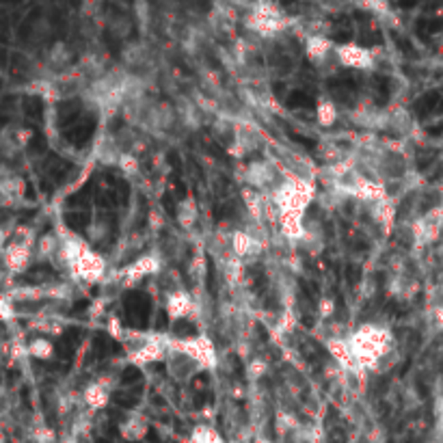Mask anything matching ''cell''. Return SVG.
Listing matches in <instances>:
<instances>
[{"label": "cell", "instance_id": "44dd1931", "mask_svg": "<svg viewBox=\"0 0 443 443\" xmlns=\"http://www.w3.org/2000/svg\"><path fill=\"white\" fill-rule=\"evenodd\" d=\"M175 219H177V223H180L184 229H190L195 223H197V219H199V208H197V204H195V199H182L180 201V206H177V212H175Z\"/></svg>", "mask_w": 443, "mask_h": 443}, {"label": "cell", "instance_id": "d6986e66", "mask_svg": "<svg viewBox=\"0 0 443 443\" xmlns=\"http://www.w3.org/2000/svg\"><path fill=\"white\" fill-rule=\"evenodd\" d=\"M338 117H340V111H338V106H335L333 100L320 98L316 102V121L320 123L323 128L335 126V123H338Z\"/></svg>", "mask_w": 443, "mask_h": 443}, {"label": "cell", "instance_id": "603a6c76", "mask_svg": "<svg viewBox=\"0 0 443 443\" xmlns=\"http://www.w3.org/2000/svg\"><path fill=\"white\" fill-rule=\"evenodd\" d=\"M24 195V182L20 177H9V180L0 182V197L5 201H20Z\"/></svg>", "mask_w": 443, "mask_h": 443}, {"label": "cell", "instance_id": "f546056e", "mask_svg": "<svg viewBox=\"0 0 443 443\" xmlns=\"http://www.w3.org/2000/svg\"><path fill=\"white\" fill-rule=\"evenodd\" d=\"M318 314H320L323 318H329L335 314V300L331 296H323L320 303H318Z\"/></svg>", "mask_w": 443, "mask_h": 443}, {"label": "cell", "instance_id": "484cf974", "mask_svg": "<svg viewBox=\"0 0 443 443\" xmlns=\"http://www.w3.org/2000/svg\"><path fill=\"white\" fill-rule=\"evenodd\" d=\"M57 251H59V236L46 234L37 240V253L42 257H52V255H57Z\"/></svg>", "mask_w": 443, "mask_h": 443}, {"label": "cell", "instance_id": "83f0119b", "mask_svg": "<svg viewBox=\"0 0 443 443\" xmlns=\"http://www.w3.org/2000/svg\"><path fill=\"white\" fill-rule=\"evenodd\" d=\"M246 374H249V379L260 381L269 374V363H266L264 359H253L249 365H246Z\"/></svg>", "mask_w": 443, "mask_h": 443}, {"label": "cell", "instance_id": "ba28073f", "mask_svg": "<svg viewBox=\"0 0 443 443\" xmlns=\"http://www.w3.org/2000/svg\"><path fill=\"white\" fill-rule=\"evenodd\" d=\"M163 264H161V257L158 255H141L136 257L132 264H128L126 269L121 271L119 279L123 286H136L138 281H143L145 277H152L156 273H161Z\"/></svg>", "mask_w": 443, "mask_h": 443}, {"label": "cell", "instance_id": "4fadbf2b", "mask_svg": "<svg viewBox=\"0 0 443 443\" xmlns=\"http://www.w3.org/2000/svg\"><path fill=\"white\" fill-rule=\"evenodd\" d=\"M303 217L305 215H296V212H283V215H277V225H279L281 236L286 240H303L307 234Z\"/></svg>", "mask_w": 443, "mask_h": 443}, {"label": "cell", "instance_id": "4316f807", "mask_svg": "<svg viewBox=\"0 0 443 443\" xmlns=\"http://www.w3.org/2000/svg\"><path fill=\"white\" fill-rule=\"evenodd\" d=\"M117 167L119 171H123L126 175H134L138 171V161H136V156L134 154H119L117 156Z\"/></svg>", "mask_w": 443, "mask_h": 443}, {"label": "cell", "instance_id": "9c48e42d", "mask_svg": "<svg viewBox=\"0 0 443 443\" xmlns=\"http://www.w3.org/2000/svg\"><path fill=\"white\" fill-rule=\"evenodd\" d=\"M3 264H5V269L13 275L24 273L30 264V244L17 242V240L9 242L3 251Z\"/></svg>", "mask_w": 443, "mask_h": 443}, {"label": "cell", "instance_id": "30bf717a", "mask_svg": "<svg viewBox=\"0 0 443 443\" xmlns=\"http://www.w3.org/2000/svg\"><path fill=\"white\" fill-rule=\"evenodd\" d=\"M229 249H232V255L238 260L253 257L262 251V240L249 232H244V229H236L229 236Z\"/></svg>", "mask_w": 443, "mask_h": 443}, {"label": "cell", "instance_id": "f1b7e54d", "mask_svg": "<svg viewBox=\"0 0 443 443\" xmlns=\"http://www.w3.org/2000/svg\"><path fill=\"white\" fill-rule=\"evenodd\" d=\"M13 316H15V309H13L11 298L7 294H0V323L13 320Z\"/></svg>", "mask_w": 443, "mask_h": 443}, {"label": "cell", "instance_id": "8fae6325", "mask_svg": "<svg viewBox=\"0 0 443 443\" xmlns=\"http://www.w3.org/2000/svg\"><path fill=\"white\" fill-rule=\"evenodd\" d=\"M150 433V422L145 415H141V413H130L121 419L119 424V435L121 439H126L130 443L134 441H143Z\"/></svg>", "mask_w": 443, "mask_h": 443}, {"label": "cell", "instance_id": "52a82bcc", "mask_svg": "<svg viewBox=\"0 0 443 443\" xmlns=\"http://www.w3.org/2000/svg\"><path fill=\"white\" fill-rule=\"evenodd\" d=\"M333 55H335V59H338V63L342 67H348V69H370L372 63H374V59H372V52L365 46L352 44V42L335 44Z\"/></svg>", "mask_w": 443, "mask_h": 443}, {"label": "cell", "instance_id": "cb8c5ba5", "mask_svg": "<svg viewBox=\"0 0 443 443\" xmlns=\"http://www.w3.org/2000/svg\"><path fill=\"white\" fill-rule=\"evenodd\" d=\"M294 329H296V314L292 309H283L277 318L275 335L277 338H286V335H290Z\"/></svg>", "mask_w": 443, "mask_h": 443}, {"label": "cell", "instance_id": "2e32d148", "mask_svg": "<svg viewBox=\"0 0 443 443\" xmlns=\"http://www.w3.org/2000/svg\"><path fill=\"white\" fill-rule=\"evenodd\" d=\"M325 346L331 352V357L342 365V370H346V372H359V365L354 363V359H352V352L348 348L346 338H329Z\"/></svg>", "mask_w": 443, "mask_h": 443}, {"label": "cell", "instance_id": "8992f818", "mask_svg": "<svg viewBox=\"0 0 443 443\" xmlns=\"http://www.w3.org/2000/svg\"><path fill=\"white\" fill-rule=\"evenodd\" d=\"M106 269H109V264H106L104 255L93 251L91 246H84V251L76 257V262L69 266L67 271L84 283H98L104 279Z\"/></svg>", "mask_w": 443, "mask_h": 443}, {"label": "cell", "instance_id": "3957f363", "mask_svg": "<svg viewBox=\"0 0 443 443\" xmlns=\"http://www.w3.org/2000/svg\"><path fill=\"white\" fill-rule=\"evenodd\" d=\"M167 352L184 354L199 370H215L219 365L217 346L206 335H190V338H171V335H167Z\"/></svg>", "mask_w": 443, "mask_h": 443}, {"label": "cell", "instance_id": "e0dca14e", "mask_svg": "<svg viewBox=\"0 0 443 443\" xmlns=\"http://www.w3.org/2000/svg\"><path fill=\"white\" fill-rule=\"evenodd\" d=\"M273 177H275V171L269 163H253L246 167V173H244L246 184H249V188H255V190L273 186Z\"/></svg>", "mask_w": 443, "mask_h": 443}, {"label": "cell", "instance_id": "277c9868", "mask_svg": "<svg viewBox=\"0 0 443 443\" xmlns=\"http://www.w3.org/2000/svg\"><path fill=\"white\" fill-rule=\"evenodd\" d=\"M246 28L253 30L260 37H277L290 26L288 15L277 7L273 0H257L246 15Z\"/></svg>", "mask_w": 443, "mask_h": 443}, {"label": "cell", "instance_id": "5bb4252c", "mask_svg": "<svg viewBox=\"0 0 443 443\" xmlns=\"http://www.w3.org/2000/svg\"><path fill=\"white\" fill-rule=\"evenodd\" d=\"M165 361H167L169 377L175 379V381H188V379H192L195 374H197V372H201L188 357H184V354H180V352H167Z\"/></svg>", "mask_w": 443, "mask_h": 443}, {"label": "cell", "instance_id": "d6a6232c", "mask_svg": "<svg viewBox=\"0 0 443 443\" xmlns=\"http://www.w3.org/2000/svg\"><path fill=\"white\" fill-rule=\"evenodd\" d=\"M255 443H273L271 439H264V437H260V439H255Z\"/></svg>", "mask_w": 443, "mask_h": 443}, {"label": "cell", "instance_id": "1f68e13d", "mask_svg": "<svg viewBox=\"0 0 443 443\" xmlns=\"http://www.w3.org/2000/svg\"><path fill=\"white\" fill-rule=\"evenodd\" d=\"M61 443H78V441H76L74 437H65V439H63Z\"/></svg>", "mask_w": 443, "mask_h": 443}, {"label": "cell", "instance_id": "d4e9b609", "mask_svg": "<svg viewBox=\"0 0 443 443\" xmlns=\"http://www.w3.org/2000/svg\"><path fill=\"white\" fill-rule=\"evenodd\" d=\"M186 443H225L223 441V437L215 431V428H210V426H197L192 433H190V437H188V441Z\"/></svg>", "mask_w": 443, "mask_h": 443}, {"label": "cell", "instance_id": "ffe728a7", "mask_svg": "<svg viewBox=\"0 0 443 443\" xmlns=\"http://www.w3.org/2000/svg\"><path fill=\"white\" fill-rule=\"evenodd\" d=\"M242 199H244L246 210H249V215L255 221H262L264 219V206H266V197H262V192L246 186V188H242Z\"/></svg>", "mask_w": 443, "mask_h": 443}, {"label": "cell", "instance_id": "5b68a950", "mask_svg": "<svg viewBox=\"0 0 443 443\" xmlns=\"http://www.w3.org/2000/svg\"><path fill=\"white\" fill-rule=\"evenodd\" d=\"M167 359V335L165 333H147L143 342L128 348V361L134 368H147L156 361Z\"/></svg>", "mask_w": 443, "mask_h": 443}, {"label": "cell", "instance_id": "7402d4cb", "mask_svg": "<svg viewBox=\"0 0 443 443\" xmlns=\"http://www.w3.org/2000/svg\"><path fill=\"white\" fill-rule=\"evenodd\" d=\"M26 352H28V357H33V359L48 361V359L55 357V344H52V340H48V338H35V340L28 342Z\"/></svg>", "mask_w": 443, "mask_h": 443}, {"label": "cell", "instance_id": "6da1fadb", "mask_svg": "<svg viewBox=\"0 0 443 443\" xmlns=\"http://www.w3.org/2000/svg\"><path fill=\"white\" fill-rule=\"evenodd\" d=\"M346 342L359 370H372L389 348V333L377 325H361L348 335Z\"/></svg>", "mask_w": 443, "mask_h": 443}, {"label": "cell", "instance_id": "ac0fdd59", "mask_svg": "<svg viewBox=\"0 0 443 443\" xmlns=\"http://www.w3.org/2000/svg\"><path fill=\"white\" fill-rule=\"evenodd\" d=\"M333 48L335 44L329 37H325V35H309L305 42V55L311 63H320L333 55Z\"/></svg>", "mask_w": 443, "mask_h": 443}, {"label": "cell", "instance_id": "7c38bea8", "mask_svg": "<svg viewBox=\"0 0 443 443\" xmlns=\"http://www.w3.org/2000/svg\"><path fill=\"white\" fill-rule=\"evenodd\" d=\"M195 309V300L186 290H175L167 296V303H165V311L171 320H184L188 318Z\"/></svg>", "mask_w": 443, "mask_h": 443}, {"label": "cell", "instance_id": "4dcf8cb0", "mask_svg": "<svg viewBox=\"0 0 443 443\" xmlns=\"http://www.w3.org/2000/svg\"><path fill=\"white\" fill-rule=\"evenodd\" d=\"M109 333L113 335L115 340H123V338H126V329H123L119 318H111V320H109Z\"/></svg>", "mask_w": 443, "mask_h": 443}, {"label": "cell", "instance_id": "7a4b0ae2", "mask_svg": "<svg viewBox=\"0 0 443 443\" xmlns=\"http://www.w3.org/2000/svg\"><path fill=\"white\" fill-rule=\"evenodd\" d=\"M269 199L275 206L277 215H283V212L305 215L311 201L316 199V186L309 180H305V177L290 175L273 188Z\"/></svg>", "mask_w": 443, "mask_h": 443}, {"label": "cell", "instance_id": "9a60e30c", "mask_svg": "<svg viewBox=\"0 0 443 443\" xmlns=\"http://www.w3.org/2000/svg\"><path fill=\"white\" fill-rule=\"evenodd\" d=\"M82 400L87 404V409H91V411H102L109 406L111 402V389L109 385H106L104 381H96V383H89L84 387V392H82Z\"/></svg>", "mask_w": 443, "mask_h": 443}]
</instances>
